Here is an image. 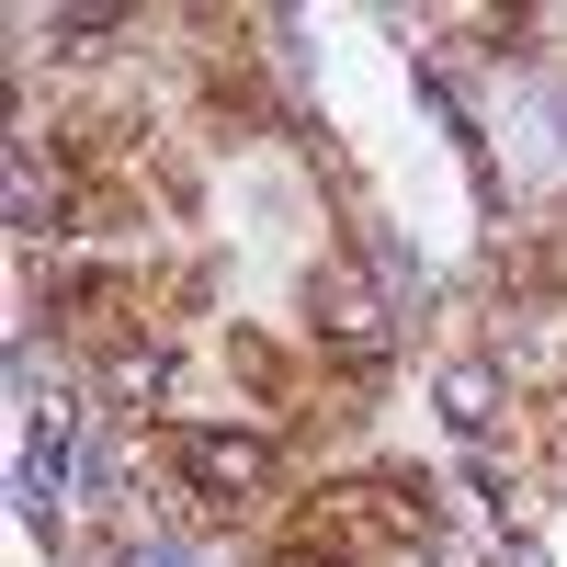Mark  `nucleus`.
I'll return each mask as SVG.
<instances>
[{"mask_svg": "<svg viewBox=\"0 0 567 567\" xmlns=\"http://www.w3.org/2000/svg\"><path fill=\"white\" fill-rule=\"evenodd\" d=\"M159 465L182 477V499L205 523H250L261 488L284 477V443L272 432H159Z\"/></svg>", "mask_w": 567, "mask_h": 567, "instance_id": "f257e3e1", "label": "nucleus"}, {"mask_svg": "<svg viewBox=\"0 0 567 567\" xmlns=\"http://www.w3.org/2000/svg\"><path fill=\"white\" fill-rule=\"evenodd\" d=\"M148 318H159V284H148V272H125V261L69 272V284H58V307H45V329H58L69 352H91V363L148 352Z\"/></svg>", "mask_w": 567, "mask_h": 567, "instance_id": "f03ea898", "label": "nucleus"}]
</instances>
